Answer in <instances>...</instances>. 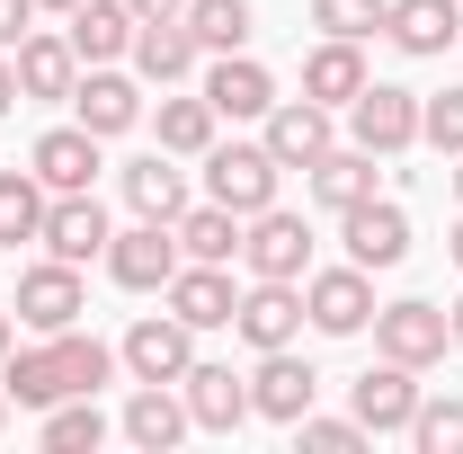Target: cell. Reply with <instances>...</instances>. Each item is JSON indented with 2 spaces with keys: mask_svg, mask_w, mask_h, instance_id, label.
Segmentation results:
<instances>
[{
  "mask_svg": "<svg viewBox=\"0 0 463 454\" xmlns=\"http://www.w3.org/2000/svg\"><path fill=\"white\" fill-rule=\"evenodd\" d=\"M134 27H143V18H134L125 0H80V9L62 18V36H71L80 62H125L134 54Z\"/></svg>",
  "mask_w": 463,
  "mask_h": 454,
  "instance_id": "cb8c5ba5",
  "label": "cell"
},
{
  "mask_svg": "<svg viewBox=\"0 0 463 454\" xmlns=\"http://www.w3.org/2000/svg\"><path fill=\"white\" fill-rule=\"evenodd\" d=\"M303 321L321 330V339H356L365 321H374V277L347 259V268H312L303 277Z\"/></svg>",
  "mask_w": 463,
  "mask_h": 454,
  "instance_id": "8992f818",
  "label": "cell"
},
{
  "mask_svg": "<svg viewBox=\"0 0 463 454\" xmlns=\"http://www.w3.org/2000/svg\"><path fill=\"white\" fill-rule=\"evenodd\" d=\"M419 143L428 152H463V90H437V99H419Z\"/></svg>",
  "mask_w": 463,
  "mask_h": 454,
  "instance_id": "8d00e7d4",
  "label": "cell"
},
{
  "mask_svg": "<svg viewBox=\"0 0 463 454\" xmlns=\"http://www.w3.org/2000/svg\"><path fill=\"white\" fill-rule=\"evenodd\" d=\"M312 401H321V374H312L294 347H268V356H259V374H250V419H277V428H294Z\"/></svg>",
  "mask_w": 463,
  "mask_h": 454,
  "instance_id": "9a60e30c",
  "label": "cell"
},
{
  "mask_svg": "<svg viewBox=\"0 0 463 454\" xmlns=\"http://www.w3.org/2000/svg\"><path fill=\"white\" fill-rule=\"evenodd\" d=\"M0 383H9V401H18V410H54V401H71L54 339H45V347H9V356H0Z\"/></svg>",
  "mask_w": 463,
  "mask_h": 454,
  "instance_id": "83f0119b",
  "label": "cell"
},
{
  "mask_svg": "<svg viewBox=\"0 0 463 454\" xmlns=\"http://www.w3.org/2000/svg\"><path fill=\"white\" fill-rule=\"evenodd\" d=\"M116 428H125V437H134L143 454H170L178 437L196 428V419H187L178 383H134V401H125V419H116Z\"/></svg>",
  "mask_w": 463,
  "mask_h": 454,
  "instance_id": "d4e9b609",
  "label": "cell"
},
{
  "mask_svg": "<svg viewBox=\"0 0 463 454\" xmlns=\"http://www.w3.org/2000/svg\"><path fill=\"white\" fill-rule=\"evenodd\" d=\"M178 259H187V250H178L170 223H134V232L108 241V277L125 285V294H161V285L178 277Z\"/></svg>",
  "mask_w": 463,
  "mask_h": 454,
  "instance_id": "5bb4252c",
  "label": "cell"
},
{
  "mask_svg": "<svg viewBox=\"0 0 463 454\" xmlns=\"http://www.w3.org/2000/svg\"><path fill=\"white\" fill-rule=\"evenodd\" d=\"M36 339H54V330H71L80 312H90V285H80V268L71 259H36V268H18V303H9Z\"/></svg>",
  "mask_w": 463,
  "mask_h": 454,
  "instance_id": "5b68a950",
  "label": "cell"
},
{
  "mask_svg": "<svg viewBox=\"0 0 463 454\" xmlns=\"http://www.w3.org/2000/svg\"><path fill=\"white\" fill-rule=\"evenodd\" d=\"M446 321H455V347H463V294H455V303H446Z\"/></svg>",
  "mask_w": 463,
  "mask_h": 454,
  "instance_id": "b9f144b4",
  "label": "cell"
},
{
  "mask_svg": "<svg viewBox=\"0 0 463 454\" xmlns=\"http://www.w3.org/2000/svg\"><path fill=\"white\" fill-rule=\"evenodd\" d=\"M18 108V71H9V54H0V116Z\"/></svg>",
  "mask_w": 463,
  "mask_h": 454,
  "instance_id": "60d3db41",
  "label": "cell"
},
{
  "mask_svg": "<svg viewBox=\"0 0 463 454\" xmlns=\"http://www.w3.org/2000/svg\"><path fill=\"white\" fill-rule=\"evenodd\" d=\"M9 347H18V330H9V312H0V356H9Z\"/></svg>",
  "mask_w": 463,
  "mask_h": 454,
  "instance_id": "7bdbcfd3",
  "label": "cell"
},
{
  "mask_svg": "<svg viewBox=\"0 0 463 454\" xmlns=\"http://www.w3.org/2000/svg\"><path fill=\"white\" fill-rule=\"evenodd\" d=\"M365 80H374V71H365V45H347V36H321V45L303 54V99H321V108H347Z\"/></svg>",
  "mask_w": 463,
  "mask_h": 454,
  "instance_id": "484cf974",
  "label": "cell"
},
{
  "mask_svg": "<svg viewBox=\"0 0 463 454\" xmlns=\"http://www.w3.org/2000/svg\"><path fill=\"white\" fill-rule=\"evenodd\" d=\"M27 27H36V0H0V54H18Z\"/></svg>",
  "mask_w": 463,
  "mask_h": 454,
  "instance_id": "f35d334b",
  "label": "cell"
},
{
  "mask_svg": "<svg viewBox=\"0 0 463 454\" xmlns=\"http://www.w3.org/2000/svg\"><path fill=\"white\" fill-rule=\"evenodd\" d=\"M54 356H62V383H71V393H99V383L116 374V347L108 339H80V321L54 330Z\"/></svg>",
  "mask_w": 463,
  "mask_h": 454,
  "instance_id": "836d02e7",
  "label": "cell"
},
{
  "mask_svg": "<svg viewBox=\"0 0 463 454\" xmlns=\"http://www.w3.org/2000/svg\"><path fill=\"white\" fill-rule=\"evenodd\" d=\"M134 18H187V0H125Z\"/></svg>",
  "mask_w": 463,
  "mask_h": 454,
  "instance_id": "ab89813d",
  "label": "cell"
},
{
  "mask_svg": "<svg viewBox=\"0 0 463 454\" xmlns=\"http://www.w3.org/2000/svg\"><path fill=\"white\" fill-rule=\"evenodd\" d=\"M455 196H463V152H455Z\"/></svg>",
  "mask_w": 463,
  "mask_h": 454,
  "instance_id": "7dc6e473",
  "label": "cell"
},
{
  "mask_svg": "<svg viewBox=\"0 0 463 454\" xmlns=\"http://www.w3.org/2000/svg\"><path fill=\"white\" fill-rule=\"evenodd\" d=\"M446 250H455V268H463V214H455V241H446Z\"/></svg>",
  "mask_w": 463,
  "mask_h": 454,
  "instance_id": "f6af8a7d",
  "label": "cell"
},
{
  "mask_svg": "<svg viewBox=\"0 0 463 454\" xmlns=\"http://www.w3.org/2000/svg\"><path fill=\"white\" fill-rule=\"evenodd\" d=\"M294 437H303V454H356V446H365L356 410H347V419H321V410H303V419H294Z\"/></svg>",
  "mask_w": 463,
  "mask_h": 454,
  "instance_id": "74e56055",
  "label": "cell"
},
{
  "mask_svg": "<svg viewBox=\"0 0 463 454\" xmlns=\"http://www.w3.org/2000/svg\"><path fill=\"white\" fill-rule=\"evenodd\" d=\"M125 205L143 214V223H178L196 196H187V170H178V152H143V161H125Z\"/></svg>",
  "mask_w": 463,
  "mask_h": 454,
  "instance_id": "7402d4cb",
  "label": "cell"
},
{
  "mask_svg": "<svg viewBox=\"0 0 463 454\" xmlns=\"http://www.w3.org/2000/svg\"><path fill=\"white\" fill-rule=\"evenodd\" d=\"M347 410H356V428H365V437H410V410H419V365L374 356V365L347 383Z\"/></svg>",
  "mask_w": 463,
  "mask_h": 454,
  "instance_id": "9c48e42d",
  "label": "cell"
},
{
  "mask_svg": "<svg viewBox=\"0 0 463 454\" xmlns=\"http://www.w3.org/2000/svg\"><path fill=\"white\" fill-rule=\"evenodd\" d=\"M241 268H250V277L303 285V277H312V223L286 214V205H259V214L241 223Z\"/></svg>",
  "mask_w": 463,
  "mask_h": 454,
  "instance_id": "277c9868",
  "label": "cell"
},
{
  "mask_svg": "<svg viewBox=\"0 0 463 454\" xmlns=\"http://www.w3.org/2000/svg\"><path fill=\"white\" fill-rule=\"evenodd\" d=\"M152 125H161V152H178V161H205L223 116H214V99L196 90V99H161V116H152Z\"/></svg>",
  "mask_w": 463,
  "mask_h": 454,
  "instance_id": "f546056e",
  "label": "cell"
},
{
  "mask_svg": "<svg viewBox=\"0 0 463 454\" xmlns=\"http://www.w3.org/2000/svg\"><path fill=\"white\" fill-rule=\"evenodd\" d=\"M303 178H312V205L347 214V205H365V196H374V152H356V143H330V152H321Z\"/></svg>",
  "mask_w": 463,
  "mask_h": 454,
  "instance_id": "4316f807",
  "label": "cell"
},
{
  "mask_svg": "<svg viewBox=\"0 0 463 454\" xmlns=\"http://www.w3.org/2000/svg\"><path fill=\"white\" fill-rule=\"evenodd\" d=\"M410 446H419V454H463V401H428V393H419V410H410Z\"/></svg>",
  "mask_w": 463,
  "mask_h": 454,
  "instance_id": "e575fe53",
  "label": "cell"
},
{
  "mask_svg": "<svg viewBox=\"0 0 463 454\" xmlns=\"http://www.w3.org/2000/svg\"><path fill=\"white\" fill-rule=\"evenodd\" d=\"M339 116H347V143L374 152V161H402L419 143V90H402V80H365Z\"/></svg>",
  "mask_w": 463,
  "mask_h": 454,
  "instance_id": "6da1fadb",
  "label": "cell"
},
{
  "mask_svg": "<svg viewBox=\"0 0 463 454\" xmlns=\"http://www.w3.org/2000/svg\"><path fill=\"white\" fill-rule=\"evenodd\" d=\"M339 241H347V259H356L365 277H383V268L410 259V214L392 205V196H365V205L339 214Z\"/></svg>",
  "mask_w": 463,
  "mask_h": 454,
  "instance_id": "8fae6325",
  "label": "cell"
},
{
  "mask_svg": "<svg viewBox=\"0 0 463 454\" xmlns=\"http://www.w3.org/2000/svg\"><path fill=\"white\" fill-rule=\"evenodd\" d=\"M161 294H170V312L187 330H232V303H241L232 268H214V259H178V277L161 285Z\"/></svg>",
  "mask_w": 463,
  "mask_h": 454,
  "instance_id": "ac0fdd59",
  "label": "cell"
},
{
  "mask_svg": "<svg viewBox=\"0 0 463 454\" xmlns=\"http://www.w3.org/2000/svg\"><path fill=\"white\" fill-rule=\"evenodd\" d=\"M0 428H9V383H0Z\"/></svg>",
  "mask_w": 463,
  "mask_h": 454,
  "instance_id": "bcb514c9",
  "label": "cell"
},
{
  "mask_svg": "<svg viewBox=\"0 0 463 454\" xmlns=\"http://www.w3.org/2000/svg\"><path fill=\"white\" fill-rule=\"evenodd\" d=\"M9 71H18V99H71V80H80V54H71V36H45V27H27V36H18V54H9Z\"/></svg>",
  "mask_w": 463,
  "mask_h": 454,
  "instance_id": "603a6c76",
  "label": "cell"
},
{
  "mask_svg": "<svg viewBox=\"0 0 463 454\" xmlns=\"http://www.w3.org/2000/svg\"><path fill=\"white\" fill-rule=\"evenodd\" d=\"M196 90H205V99H214V116H232V125H250V116L277 108V71L250 54V45H241V54H214Z\"/></svg>",
  "mask_w": 463,
  "mask_h": 454,
  "instance_id": "2e32d148",
  "label": "cell"
},
{
  "mask_svg": "<svg viewBox=\"0 0 463 454\" xmlns=\"http://www.w3.org/2000/svg\"><path fill=\"white\" fill-rule=\"evenodd\" d=\"M455 347V321L437 312V303H419V294H402V303H374V356H392V365H437Z\"/></svg>",
  "mask_w": 463,
  "mask_h": 454,
  "instance_id": "3957f363",
  "label": "cell"
},
{
  "mask_svg": "<svg viewBox=\"0 0 463 454\" xmlns=\"http://www.w3.org/2000/svg\"><path fill=\"white\" fill-rule=\"evenodd\" d=\"M108 446V410H99V393H71L45 410V454H99Z\"/></svg>",
  "mask_w": 463,
  "mask_h": 454,
  "instance_id": "4dcf8cb0",
  "label": "cell"
},
{
  "mask_svg": "<svg viewBox=\"0 0 463 454\" xmlns=\"http://www.w3.org/2000/svg\"><path fill=\"white\" fill-rule=\"evenodd\" d=\"M71 125H90L99 143L134 134V125H143V80L116 71V62H80V80H71Z\"/></svg>",
  "mask_w": 463,
  "mask_h": 454,
  "instance_id": "52a82bcc",
  "label": "cell"
},
{
  "mask_svg": "<svg viewBox=\"0 0 463 454\" xmlns=\"http://www.w3.org/2000/svg\"><path fill=\"white\" fill-rule=\"evenodd\" d=\"M27 170L45 178V196H80V187H99V134L90 125H54V134H36V152H27Z\"/></svg>",
  "mask_w": 463,
  "mask_h": 454,
  "instance_id": "e0dca14e",
  "label": "cell"
},
{
  "mask_svg": "<svg viewBox=\"0 0 463 454\" xmlns=\"http://www.w3.org/2000/svg\"><path fill=\"white\" fill-rule=\"evenodd\" d=\"M170 232H178V250H187V259H214V268H232V259H241V214H232V205H214V196H205V205H187Z\"/></svg>",
  "mask_w": 463,
  "mask_h": 454,
  "instance_id": "f1b7e54d",
  "label": "cell"
},
{
  "mask_svg": "<svg viewBox=\"0 0 463 454\" xmlns=\"http://www.w3.org/2000/svg\"><path fill=\"white\" fill-rule=\"evenodd\" d=\"M36 9H54V18H71V9H80V0H36Z\"/></svg>",
  "mask_w": 463,
  "mask_h": 454,
  "instance_id": "ee69618b",
  "label": "cell"
},
{
  "mask_svg": "<svg viewBox=\"0 0 463 454\" xmlns=\"http://www.w3.org/2000/svg\"><path fill=\"white\" fill-rule=\"evenodd\" d=\"M178 401H187V419H196V428L232 437V428L250 419V374H232V365H205V356H196V365L178 374Z\"/></svg>",
  "mask_w": 463,
  "mask_h": 454,
  "instance_id": "d6986e66",
  "label": "cell"
},
{
  "mask_svg": "<svg viewBox=\"0 0 463 454\" xmlns=\"http://www.w3.org/2000/svg\"><path fill=\"white\" fill-rule=\"evenodd\" d=\"M383 9H392V0H312V27L365 45V36H383Z\"/></svg>",
  "mask_w": 463,
  "mask_h": 454,
  "instance_id": "d590c367",
  "label": "cell"
},
{
  "mask_svg": "<svg viewBox=\"0 0 463 454\" xmlns=\"http://www.w3.org/2000/svg\"><path fill=\"white\" fill-rule=\"evenodd\" d=\"M45 178L36 170H0V250H18V241H36L45 232Z\"/></svg>",
  "mask_w": 463,
  "mask_h": 454,
  "instance_id": "1f68e13d",
  "label": "cell"
},
{
  "mask_svg": "<svg viewBox=\"0 0 463 454\" xmlns=\"http://www.w3.org/2000/svg\"><path fill=\"white\" fill-rule=\"evenodd\" d=\"M383 36H392L402 54L437 62L446 45H463V0H392V9H383Z\"/></svg>",
  "mask_w": 463,
  "mask_h": 454,
  "instance_id": "44dd1931",
  "label": "cell"
},
{
  "mask_svg": "<svg viewBox=\"0 0 463 454\" xmlns=\"http://www.w3.org/2000/svg\"><path fill=\"white\" fill-rule=\"evenodd\" d=\"M45 259H71V268H90V259H108V241H116V223H108V205H99V187H80V196H54L45 205Z\"/></svg>",
  "mask_w": 463,
  "mask_h": 454,
  "instance_id": "4fadbf2b",
  "label": "cell"
},
{
  "mask_svg": "<svg viewBox=\"0 0 463 454\" xmlns=\"http://www.w3.org/2000/svg\"><path fill=\"white\" fill-rule=\"evenodd\" d=\"M116 365H125L134 383H178V374L196 365V330H187L178 312H143V321L125 330V347H116Z\"/></svg>",
  "mask_w": 463,
  "mask_h": 454,
  "instance_id": "ba28073f",
  "label": "cell"
},
{
  "mask_svg": "<svg viewBox=\"0 0 463 454\" xmlns=\"http://www.w3.org/2000/svg\"><path fill=\"white\" fill-rule=\"evenodd\" d=\"M277 178H286V161H277L268 143H214V152H205V196L232 205L241 223H250L259 205H277Z\"/></svg>",
  "mask_w": 463,
  "mask_h": 454,
  "instance_id": "7a4b0ae2",
  "label": "cell"
},
{
  "mask_svg": "<svg viewBox=\"0 0 463 454\" xmlns=\"http://www.w3.org/2000/svg\"><path fill=\"white\" fill-rule=\"evenodd\" d=\"M125 62H134V80H152V90H178V80L205 62V45L187 36V18H143V27H134V54H125Z\"/></svg>",
  "mask_w": 463,
  "mask_h": 454,
  "instance_id": "ffe728a7",
  "label": "cell"
},
{
  "mask_svg": "<svg viewBox=\"0 0 463 454\" xmlns=\"http://www.w3.org/2000/svg\"><path fill=\"white\" fill-rule=\"evenodd\" d=\"M232 330L259 347H294L303 339V285H286V277H250L241 285V303H232Z\"/></svg>",
  "mask_w": 463,
  "mask_h": 454,
  "instance_id": "30bf717a",
  "label": "cell"
},
{
  "mask_svg": "<svg viewBox=\"0 0 463 454\" xmlns=\"http://www.w3.org/2000/svg\"><path fill=\"white\" fill-rule=\"evenodd\" d=\"M259 125H268L259 143H268L286 170H312V161L339 143V108H321V99H277V108L259 116Z\"/></svg>",
  "mask_w": 463,
  "mask_h": 454,
  "instance_id": "7c38bea8",
  "label": "cell"
},
{
  "mask_svg": "<svg viewBox=\"0 0 463 454\" xmlns=\"http://www.w3.org/2000/svg\"><path fill=\"white\" fill-rule=\"evenodd\" d=\"M250 0H187V36L205 45V54H241L250 45Z\"/></svg>",
  "mask_w": 463,
  "mask_h": 454,
  "instance_id": "d6a6232c",
  "label": "cell"
}]
</instances>
